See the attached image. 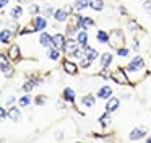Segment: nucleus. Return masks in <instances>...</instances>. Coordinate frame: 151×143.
Masks as SVG:
<instances>
[{"instance_id":"1","label":"nucleus","mask_w":151,"mask_h":143,"mask_svg":"<svg viewBox=\"0 0 151 143\" xmlns=\"http://www.w3.org/2000/svg\"><path fill=\"white\" fill-rule=\"evenodd\" d=\"M146 133H148L146 127H138V129H135L133 132L130 133V140H138V138H141V136H145Z\"/></svg>"},{"instance_id":"2","label":"nucleus","mask_w":151,"mask_h":143,"mask_svg":"<svg viewBox=\"0 0 151 143\" xmlns=\"http://www.w3.org/2000/svg\"><path fill=\"white\" fill-rule=\"evenodd\" d=\"M46 26H47L46 18H42V16H36V18H34V28H36L37 31H42V29H46Z\"/></svg>"},{"instance_id":"3","label":"nucleus","mask_w":151,"mask_h":143,"mask_svg":"<svg viewBox=\"0 0 151 143\" xmlns=\"http://www.w3.org/2000/svg\"><path fill=\"white\" fill-rule=\"evenodd\" d=\"M143 67H145V64H143V58L141 57H135L130 62V70H141Z\"/></svg>"},{"instance_id":"4","label":"nucleus","mask_w":151,"mask_h":143,"mask_svg":"<svg viewBox=\"0 0 151 143\" xmlns=\"http://www.w3.org/2000/svg\"><path fill=\"white\" fill-rule=\"evenodd\" d=\"M119 104H120V101H119L117 98H111L109 103L106 104V110H107V112H112V110H115L119 107Z\"/></svg>"},{"instance_id":"5","label":"nucleus","mask_w":151,"mask_h":143,"mask_svg":"<svg viewBox=\"0 0 151 143\" xmlns=\"http://www.w3.org/2000/svg\"><path fill=\"white\" fill-rule=\"evenodd\" d=\"M52 46L54 47H57V49H60V47H65V41H63V36L62 34H55L52 38Z\"/></svg>"},{"instance_id":"6","label":"nucleus","mask_w":151,"mask_h":143,"mask_svg":"<svg viewBox=\"0 0 151 143\" xmlns=\"http://www.w3.org/2000/svg\"><path fill=\"white\" fill-rule=\"evenodd\" d=\"M65 49H67V54H70V55H73L76 51H78L73 39H68V42H65Z\"/></svg>"},{"instance_id":"7","label":"nucleus","mask_w":151,"mask_h":143,"mask_svg":"<svg viewBox=\"0 0 151 143\" xmlns=\"http://www.w3.org/2000/svg\"><path fill=\"white\" fill-rule=\"evenodd\" d=\"M2 72H4L5 75H12V67L8 65V58L5 57V55H2Z\"/></svg>"},{"instance_id":"8","label":"nucleus","mask_w":151,"mask_h":143,"mask_svg":"<svg viewBox=\"0 0 151 143\" xmlns=\"http://www.w3.org/2000/svg\"><path fill=\"white\" fill-rule=\"evenodd\" d=\"M83 52H85V55L89 58V60H94V58L98 57V52H96V49H93V47H86L85 46V51Z\"/></svg>"},{"instance_id":"9","label":"nucleus","mask_w":151,"mask_h":143,"mask_svg":"<svg viewBox=\"0 0 151 143\" xmlns=\"http://www.w3.org/2000/svg\"><path fill=\"white\" fill-rule=\"evenodd\" d=\"M111 94H112V90L109 86H104V88H101V90H99L98 96L102 98V99H107V98H111Z\"/></svg>"},{"instance_id":"10","label":"nucleus","mask_w":151,"mask_h":143,"mask_svg":"<svg viewBox=\"0 0 151 143\" xmlns=\"http://www.w3.org/2000/svg\"><path fill=\"white\" fill-rule=\"evenodd\" d=\"M114 80L117 81V83H127V77L124 75V72H122V70H117L114 73Z\"/></svg>"},{"instance_id":"11","label":"nucleus","mask_w":151,"mask_h":143,"mask_svg":"<svg viewBox=\"0 0 151 143\" xmlns=\"http://www.w3.org/2000/svg\"><path fill=\"white\" fill-rule=\"evenodd\" d=\"M39 42H41V46H49V44H52V38L47 32H42L39 38Z\"/></svg>"},{"instance_id":"12","label":"nucleus","mask_w":151,"mask_h":143,"mask_svg":"<svg viewBox=\"0 0 151 143\" xmlns=\"http://www.w3.org/2000/svg\"><path fill=\"white\" fill-rule=\"evenodd\" d=\"M111 60H112V55L109 54V52L102 54V57H101V67H102V68H106L109 64H111Z\"/></svg>"},{"instance_id":"13","label":"nucleus","mask_w":151,"mask_h":143,"mask_svg":"<svg viewBox=\"0 0 151 143\" xmlns=\"http://www.w3.org/2000/svg\"><path fill=\"white\" fill-rule=\"evenodd\" d=\"M63 67H65V70L68 72L70 75H75L76 72H78V68H76V65H75V64H72V62H65V65H63Z\"/></svg>"},{"instance_id":"14","label":"nucleus","mask_w":151,"mask_h":143,"mask_svg":"<svg viewBox=\"0 0 151 143\" xmlns=\"http://www.w3.org/2000/svg\"><path fill=\"white\" fill-rule=\"evenodd\" d=\"M81 103H83V106L93 107L96 101H94V96H85V98H81Z\"/></svg>"},{"instance_id":"15","label":"nucleus","mask_w":151,"mask_h":143,"mask_svg":"<svg viewBox=\"0 0 151 143\" xmlns=\"http://www.w3.org/2000/svg\"><path fill=\"white\" fill-rule=\"evenodd\" d=\"M54 16H55L57 21H65L67 20V12L65 10H57V12L54 13Z\"/></svg>"},{"instance_id":"16","label":"nucleus","mask_w":151,"mask_h":143,"mask_svg":"<svg viewBox=\"0 0 151 143\" xmlns=\"http://www.w3.org/2000/svg\"><path fill=\"white\" fill-rule=\"evenodd\" d=\"M89 6H91L93 10H102V6H104V2L102 0H91V3H89Z\"/></svg>"},{"instance_id":"17","label":"nucleus","mask_w":151,"mask_h":143,"mask_svg":"<svg viewBox=\"0 0 151 143\" xmlns=\"http://www.w3.org/2000/svg\"><path fill=\"white\" fill-rule=\"evenodd\" d=\"M8 117H10L12 120H18L20 119V110H18L17 107H12V109L8 110Z\"/></svg>"},{"instance_id":"18","label":"nucleus","mask_w":151,"mask_h":143,"mask_svg":"<svg viewBox=\"0 0 151 143\" xmlns=\"http://www.w3.org/2000/svg\"><path fill=\"white\" fill-rule=\"evenodd\" d=\"M18 55H20V49H18V46H12L10 51H8V57H10V58H17Z\"/></svg>"},{"instance_id":"19","label":"nucleus","mask_w":151,"mask_h":143,"mask_svg":"<svg viewBox=\"0 0 151 143\" xmlns=\"http://www.w3.org/2000/svg\"><path fill=\"white\" fill-rule=\"evenodd\" d=\"M8 38H10V31L8 29H4V31L0 32V41H2V44H7Z\"/></svg>"},{"instance_id":"20","label":"nucleus","mask_w":151,"mask_h":143,"mask_svg":"<svg viewBox=\"0 0 151 143\" xmlns=\"http://www.w3.org/2000/svg\"><path fill=\"white\" fill-rule=\"evenodd\" d=\"M96 38H98V41H99V42H107L109 34H107L106 31H98V36H96Z\"/></svg>"},{"instance_id":"21","label":"nucleus","mask_w":151,"mask_h":143,"mask_svg":"<svg viewBox=\"0 0 151 143\" xmlns=\"http://www.w3.org/2000/svg\"><path fill=\"white\" fill-rule=\"evenodd\" d=\"M10 15H12V18H20L21 16V6H15Z\"/></svg>"},{"instance_id":"22","label":"nucleus","mask_w":151,"mask_h":143,"mask_svg":"<svg viewBox=\"0 0 151 143\" xmlns=\"http://www.w3.org/2000/svg\"><path fill=\"white\" fill-rule=\"evenodd\" d=\"M86 39H88L86 32H80V34H78V39H76V41H78V44L85 46V44H86Z\"/></svg>"},{"instance_id":"23","label":"nucleus","mask_w":151,"mask_h":143,"mask_svg":"<svg viewBox=\"0 0 151 143\" xmlns=\"http://www.w3.org/2000/svg\"><path fill=\"white\" fill-rule=\"evenodd\" d=\"M65 98L70 101V103L73 101V98H75V93H73V90H72V88H67V90H65Z\"/></svg>"},{"instance_id":"24","label":"nucleus","mask_w":151,"mask_h":143,"mask_svg":"<svg viewBox=\"0 0 151 143\" xmlns=\"http://www.w3.org/2000/svg\"><path fill=\"white\" fill-rule=\"evenodd\" d=\"M59 51H57V47L55 49H50L49 51V58H52V60H57V58H59Z\"/></svg>"},{"instance_id":"25","label":"nucleus","mask_w":151,"mask_h":143,"mask_svg":"<svg viewBox=\"0 0 151 143\" xmlns=\"http://www.w3.org/2000/svg\"><path fill=\"white\" fill-rule=\"evenodd\" d=\"M31 103V98L29 96H23V98H21V99H20V106H28V104H29Z\"/></svg>"},{"instance_id":"26","label":"nucleus","mask_w":151,"mask_h":143,"mask_svg":"<svg viewBox=\"0 0 151 143\" xmlns=\"http://www.w3.org/2000/svg\"><path fill=\"white\" fill-rule=\"evenodd\" d=\"M86 5H88V3H86V0H78V2L75 3V6H76L78 10H83Z\"/></svg>"},{"instance_id":"27","label":"nucleus","mask_w":151,"mask_h":143,"mask_svg":"<svg viewBox=\"0 0 151 143\" xmlns=\"http://www.w3.org/2000/svg\"><path fill=\"white\" fill-rule=\"evenodd\" d=\"M89 26H93V20L85 18V21H83V28H89Z\"/></svg>"},{"instance_id":"28","label":"nucleus","mask_w":151,"mask_h":143,"mask_svg":"<svg viewBox=\"0 0 151 143\" xmlns=\"http://www.w3.org/2000/svg\"><path fill=\"white\" fill-rule=\"evenodd\" d=\"M119 55L125 57V55H128V51H127V49H119Z\"/></svg>"},{"instance_id":"29","label":"nucleus","mask_w":151,"mask_h":143,"mask_svg":"<svg viewBox=\"0 0 151 143\" xmlns=\"http://www.w3.org/2000/svg\"><path fill=\"white\" fill-rule=\"evenodd\" d=\"M83 55H85V54H83V52H80V51H76V52H75V54H73V57H76V58H83Z\"/></svg>"},{"instance_id":"30","label":"nucleus","mask_w":151,"mask_h":143,"mask_svg":"<svg viewBox=\"0 0 151 143\" xmlns=\"http://www.w3.org/2000/svg\"><path fill=\"white\" fill-rule=\"evenodd\" d=\"M145 10H148V12L151 13V2H148V0L145 2Z\"/></svg>"},{"instance_id":"31","label":"nucleus","mask_w":151,"mask_h":143,"mask_svg":"<svg viewBox=\"0 0 151 143\" xmlns=\"http://www.w3.org/2000/svg\"><path fill=\"white\" fill-rule=\"evenodd\" d=\"M0 116H2V119H5V117H7V110H5L4 107L0 109Z\"/></svg>"},{"instance_id":"32","label":"nucleus","mask_w":151,"mask_h":143,"mask_svg":"<svg viewBox=\"0 0 151 143\" xmlns=\"http://www.w3.org/2000/svg\"><path fill=\"white\" fill-rule=\"evenodd\" d=\"M101 122H102V125H104L106 122H109V116H102L101 117Z\"/></svg>"},{"instance_id":"33","label":"nucleus","mask_w":151,"mask_h":143,"mask_svg":"<svg viewBox=\"0 0 151 143\" xmlns=\"http://www.w3.org/2000/svg\"><path fill=\"white\" fill-rule=\"evenodd\" d=\"M8 3V0H0V6H5Z\"/></svg>"}]
</instances>
